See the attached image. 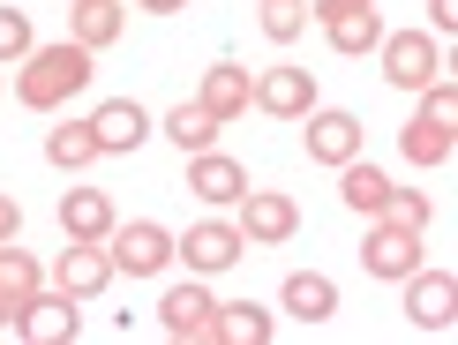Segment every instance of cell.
Wrapping results in <instances>:
<instances>
[{
  "label": "cell",
  "mask_w": 458,
  "mask_h": 345,
  "mask_svg": "<svg viewBox=\"0 0 458 345\" xmlns=\"http://www.w3.org/2000/svg\"><path fill=\"white\" fill-rule=\"evenodd\" d=\"M98 53L90 46H75V38H61V46H30L23 61H15V98H23L30 113H61L68 98H83L90 90V68Z\"/></svg>",
  "instance_id": "6da1fadb"
},
{
  "label": "cell",
  "mask_w": 458,
  "mask_h": 345,
  "mask_svg": "<svg viewBox=\"0 0 458 345\" xmlns=\"http://www.w3.org/2000/svg\"><path fill=\"white\" fill-rule=\"evenodd\" d=\"M451 128H458V90H451V75H436V83L421 90V113L398 128V150H406L413 165H444L451 143H458Z\"/></svg>",
  "instance_id": "7a4b0ae2"
},
{
  "label": "cell",
  "mask_w": 458,
  "mask_h": 345,
  "mask_svg": "<svg viewBox=\"0 0 458 345\" xmlns=\"http://www.w3.org/2000/svg\"><path fill=\"white\" fill-rule=\"evenodd\" d=\"M376 61H384V83L398 90H428L436 75H444V46H436L428 30H384V46H376Z\"/></svg>",
  "instance_id": "3957f363"
},
{
  "label": "cell",
  "mask_w": 458,
  "mask_h": 345,
  "mask_svg": "<svg viewBox=\"0 0 458 345\" xmlns=\"http://www.w3.org/2000/svg\"><path fill=\"white\" fill-rule=\"evenodd\" d=\"M421 263H428V233H413L398 218H369V240H360V271L369 278H406Z\"/></svg>",
  "instance_id": "277c9868"
},
{
  "label": "cell",
  "mask_w": 458,
  "mask_h": 345,
  "mask_svg": "<svg viewBox=\"0 0 458 345\" xmlns=\"http://www.w3.org/2000/svg\"><path fill=\"white\" fill-rule=\"evenodd\" d=\"M15 338L23 345H75L83 338V316H75V300L61 285H38L23 308H15Z\"/></svg>",
  "instance_id": "5b68a950"
},
{
  "label": "cell",
  "mask_w": 458,
  "mask_h": 345,
  "mask_svg": "<svg viewBox=\"0 0 458 345\" xmlns=\"http://www.w3.org/2000/svg\"><path fill=\"white\" fill-rule=\"evenodd\" d=\"M106 256H113V271H128V278H158L165 263H174V233L150 225V218H128V225L106 233Z\"/></svg>",
  "instance_id": "8992f818"
},
{
  "label": "cell",
  "mask_w": 458,
  "mask_h": 345,
  "mask_svg": "<svg viewBox=\"0 0 458 345\" xmlns=\"http://www.w3.org/2000/svg\"><path fill=\"white\" fill-rule=\"evenodd\" d=\"M398 285H406V323H413V331L444 338L458 323V278L451 271H428V263H421V271H406Z\"/></svg>",
  "instance_id": "52a82bcc"
},
{
  "label": "cell",
  "mask_w": 458,
  "mask_h": 345,
  "mask_svg": "<svg viewBox=\"0 0 458 345\" xmlns=\"http://www.w3.org/2000/svg\"><path fill=\"white\" fill-rule=\"evenodd\" d=\"M241 225H225V218H203V225H188V233L174 240V256L188 263V278H218V271H233L241 263Z\"/></svg>",
  "instance_id": "ba28073f"
},
{
  "label": "cell",
  "mask_w": 458,
  "mask_h": 345,
  "mask_svg": "<svg viewBox=\"0 0 458 345\" xmlns=\"http://www.w3.org/2000/svg\"><path fill=\"white\" fill-rule=\"evenodd\" d=\"M293 233H301V203L293 196H278V188H248L241 196V240L248 248H278Z\"/></svg>",
  "instance_id": "9c48e42d"
},
{
  "label": "cell",
  "mask_w": 458,
  "mask_h": 345,
  "mask_svg": "<svg viewBox=\"0 0 458 345\" xmlns=\"http://www.w3.org/2000/svg\"><path fill=\"white\" fill-rule=\"evenodd\" d=\"M301 143H309V165H346V158H360V121L353 113H338V105H309L301 113Z\"/></svg>",
  "instance_id": "30bf717a"
},
{
  "label": "cell",
  "mask_w": 458,
  "mask_h": 345,
  "mask_svg": "<svg viewBox=\"0 0 458 345\" xmlns=\"http://www.w3.org/2000/svg\"><path fill=\"white\" fill-rule=\"evenodd\" d=\"M211 323H218V300H211V285H174V293L158 300V331L165 338H188V345H211Z\"/></svg>",
  "instance_id": "8fae6325"
},
{
  "label": "cell",
  "mask_w": 458,
  "mask_h": 345,
  "mask_svg": "<svg viewBox=\"0 0 458 345\" xmlns=\"http://www.w3.org/2000/svg\"><path fill=\"white\" fill-rule=\"evenodd\" d=\"M53 285H61L68 300H98L106 285H113V256H106V240H68V248H61V263H53Z\"/></svg>",
  "instance_id": "7c38bea8"
},
{
  "label": "cell",
  "mask_w": 458,
  "mask_h": 345,
  "mask_svg": "<svg viewBox=\"0 0 458 345\" xmlns=\"http://www.w3.org/2000/svg\"><path fill=\"white\" fill-rule=\"evenodd\" d=\"M196 105L211 113V121L233 128L248 105H256V75H248L241 61H218V68H203V83H196Z\"/></svg>",
  "instance_id": "4fadbf2b"
},
{
  "label": "cell",
  "mask_w": 458,
  "mask_h": 345,
  "mask_svg": "<svg viewBox=\"0 0 458 345\" xmlns=\"http://www.w3.org/2000/svg\"><path fill=\"white\" fill-rule=\"evenodd\" d=\"M256 105L271 113V121H301V113L316 105V75H309V68H285V61L263 68V75H256Z\"/></svg>",
  "instance_id": "5bb4252c"
},
{
  "label": "cell",
  "mask_w": 458,
  "mask_h": 345,
  "mask_svg": "<svg viewBox=\"0 0 458 345\" xmlns=\"http://www.w3.org/2000/svg\"><path fill=\"white\" fill-rule=\"evenodd\" d=\"M188 188H196L203 203H241L248 196V165L241 158H225V150H196V158H188Z\"/></svg>",
  "instance_id": "9a60e30c"
},
{
  "label": "cell",
  "mask_w": 458,
  "mask_h": 345,
  "mask_svg": "<svg viewBox=\"0 0 458 345\" xmlns=\"http://www.w3.org/2000/svg\"><path fill=\"white\" fill-rule=\"evenodd\" d=\"M113 225H121V210H113L106 188H68L61 196V233L68 240H106Z\"/></svg>",
  "instance_id": "2e32d148"
},
{
  "label": "cell",
  "mask_w": 458,
  "mask_h": 345,
  "mask_svg": "<svg viewBox=\"0 0 458 345\" xmlns=\"http://www.w3.org/2000/svg\"><path fill=\"white\" fill-rule=\"evenodd\" d=\"M128 30V0H68V38L90 53H106Z\"/></svg>",
  "instance_id": "e0dca14e"
},
{
  "label": "cell",
  "mask_w": 458,
  "mask_h": 345,
  "mask_svg": "<svg viewBox=\"0 0 458 345\" xmlns=\"http://www.w3.org/2000/svg\"><path fill=\"white\" fill-rule=\"evenodd\" d=\"M90 136H98V158H106V150H136L150 136V113L136 98H106L98 113H90Z\"/></svg>",
  "instance_id": "ac0fdd59"
},
{
  "label": "cell",
  "mask_w": 458,
  "mask_h": 345,
  "mask_svg": "<svg viewBox=\"0 0 458 345\" xmlns=\"http://www.w3.org/2000/svg\"><path fill=\"white\" fill-rule=\"evenodd\" d=\"M46 285V271L30 263V248H15V240H0V331H15V308Z\"/></svg>",
  "instance_id": "d6986e66"
},
{
  "label": "cell",
  "mask_w": 458,
  "mask_h": 345,
  "mask_svg": "<svg viewBox=\"0 0 458 345\" xmlns=\"http://www.w3.org/2000/svg\"><path fill=\"white\" fill-rule=\"evenodd\" d=\"M278 308L301 316V323H331L338 316V285L323 278V271H293V278H285V293H278Z\"/></svg>",
  "instance_id": "ffe728a7"
},
{
  "label": "cell",
  "mask_w": 458,
  "mask_h": 345,
  "mask_svg": "<svg viewBox=\"0 0 458 345\" xmlns=\"http://www.w3.org/2000/svg\"><path fill=\"white\" fill-rule=\"evenodd\" d=\"M271 308L256 300H218V323H211V345H271Z\"/></svg>",
  "instance_id": "44dd1931"
},
{
  "label": "cell",
  "mask_w": 458,
  "mask_h": 345,
  "mask_svg": "<svg viewBox=\"0 0 458 345\" xmlns=\"http://www.w3.org/2000/svg\"><path fill=\"white\" fill-rule=\"evenodd\" d=\"M338 196H346V210H360V218H384V203H391V172L346 158V165H338Z\"/></svg>",
  "instance_id": "7402d4cb"
},
{
  "label": "cell",
  "mask_w": 458,
  "mask_h": 345,
  "mask_svg": "<svg viewBox=\"0 0 458 345\" xmlns=\"http://www.w3.org/2000/svg\"><path fill=\"white\" fill-rule=\"evenodd\" d=\"M218 128H225V121H211V113H203L196 98H181L174 113H165V143H174L181 158H196V150H211V143H218Z\"/></svg>",
  "instance_id": "603a6c76"
},
{
  "label": "cell",
  "mask_w": 458,
  "mask_h": 345,
  "mask_svg": "<svg viewBox=\"0 0 458 345\" xmlns=\"http://www.w3.org/2000/svg\"><path fill=\"white\" fill-rule=\"evenodd\" d=\"M323 38H331V53H346V61H360V53H376V46H384V8L338 15V23H323Z\"/></svg>",
  "instance_id": "cb8c5ba5"
},
{
  "label": "cell",
  "mask_w": 458,
  "mask_h": 345,
  "mask_svg": "<svg viewBox=\"0 0 458 345\" xmlns=\"http://www.w3.org/2000/svg\"><path fill=\"white\" fill-rule=\"evenodd\" d=\"M46 158L61 165V172H83L90 158H98V136H90V121H61V128H46Z\"/></svg>",
  "instance_id": "d4e9b609"
},
{
  "label": "cell",
  "mask_w": 458,
  "mask_h": 345,
  "mask_svg": "<svg viewBox=\"0 0 458 345\" xmlns=\"http://www.w3.org/2000/svg\"><path fill=\"white\" fill-rule=\"evenodd\" d=\"M256 23L271 46H293L301 30H309V0H256Z\"/></svg>",
  "instance_id": "484cf974"
},
{
  "label": "cell",
  "mask_w": 458,
  "mask_h": 345,
  "mask_svg": "<svg viewBox=\"0 0 458 345\" xmlns=\"http://www.w3.org/2000/svg\"><path fill=\"white\" fill-rule=\"evenodd\" d=\"M38 46V30H30V15L23 8H0V68H15L23 53Z\"/></svg>",
  "instance_id": "4316f807"
},
{
  "label": "cell",
  "mask_w": 458,
  "mask_h": 345,
  "mask_svg": "<svg viewBox=\"0 0 458 345\" xmlns=\"http://www.w3.org/2000/svg\"><path fill=\"white\" fill-rule=\"evenodd\" d=\"M384 218L413 225V233H428V218H436V210H428V196H421V188H398V181H391V203H384Z\"/></svg>",
  "instance_id": "83f0119b"
},
{
  "label": "cell",
  "mask_w": 458,
  "mask_h": 345,
  "mask_svg": "<svg viewBox=\"0 0 458 345\" xmlns=\"http://www.w3.org/2000/svg\"><path fill=\"white\" fill-rule=\"evenodd\" d=\"M376 0H309V23H338V15H360Z\"/></svg>",
  "instance_id": "f1b7e54d"
},
{
  "label": "cell",
  "mask_w": 458,
  "mask_h": 345,
  "mask_svg": "<svg viewBox=\"0 0 458 345\" xmlns=\"http://www.w3.org/2000/svg\"><path fill=\"white\" fill-rule=\"evenodd\" d=\"M0 240H23V203L0 188Z\"/></svg>",
  "instance_id": "f546056e"
},
{
  "label": "cell",
  "mask_w": 458,
  "mask_h": 345,
  "mask_svg": "<svg viewBox=\"0 0 458 345\" xmlns=\"http://www.w3.org/2000/svg\"><path fill=\"white\" fill-rule=\"evenodd\" d=\"M428 23L436 30H458V0H428Z\"/></svg>",
  "instance_id": "4dcf8cb0"
},
{
  "label": "cell",
  "mask_w": 458,
  "mask_h": 345,
  "mask_svg": "<svg viewBox=\"0 0 458 345\" xmlns=\"http://www.w3.org/2000/svg\"><path fill=\"white\" fill-rule=\"evenodd\" d=\"M128 8H150V15H181L188 0H128Z\"/></svg>",
  "instance_id": "1f68e13d"
}]
</instances>
